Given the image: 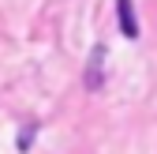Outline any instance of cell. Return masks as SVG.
<instances>
[{"label": "cell", "mask_w": 157, "mask_h": 154, "mask_svg": "<svg viewBox=\"0 0 157 154\" xmlns=\"http://www.w3.org/2000/svg\"><path fill=\"white\" fill-rule=\"evenodd\" d=\"M101 60H105V45H97L94 56H90V71H86V87H101Z\"/></svg>", "instance_id": "cell-2"}, {"label": "cell", "mask_w": 157, "mask_h": 154, "mask_svg": "<svg viewBox=\"0 0 157 154\" xmlns=\"http://www.w3.org/2000/svg\"><path fill=\"white\" fill-rule=\"evenodd\" d=\"M116 15H120L124 38H139V19H135V4L131 0H116Z\"/></svg>", "instance_id": "cell-1"}, {"label": "cell", "mask_w": 157, "mask_h": 154, "mask_svg": "<svg viewBox=\"0 0 157 154\" xmlns=\"http://www.w3.org/2000/svg\"><path fill=\"white\" fill-rule=\"evenodd\" d=\"M30 139H34V124H30V128L23 132V139H19V147H23V150H26V147H30Z\"/></svg>", "instance_id": "cell-3"}]
</instances>
